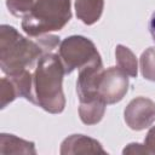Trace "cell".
Instances as JSON below:
<instances>
[{"mask_svg":"<svg viewBox=\"0 0 155 155\" xmlns=\"http://www.w3.org/2000/svg\"><path fill=\"white\" fill-rule=\"evenodd\" d=\"M0 153L1 154H36L33 142L18 138L13 134H0Z\"/></svg>","mask_w":155,"mask_h":155,"instance_id":"9","label":"cell"},{"mask_svg":"<svg viewBox=\"0 0 155 155\" xmlns=\"http://www.w3.org/2000/svg\"><path fill=\"white\" fill-rule=\"evenodd\" d=\"M64 74L65 70L59 54L48 52L41 56L33 74V103L47 113H62L65 107L62 88Z\"/></svg>","mask_w":155,"mask_h":155,"instance_id":"2","label":"cell"},{"mask_svg":"<svg viewBox=\"0 0 155 155\" xmlns=\"http://www.w3.org/2000/svg\"><path fill=\"white\" fill-rule=\"evenodd\" d=\"M35 1L36 0H6V6L13 16L19 17L24 16L34 5Z\"/></svg>","mask_w":155,"mask_h":155,"instance_id":"13","label":"cell"},{"mask_svg":"<svg viewBox=\"0 0 155 155\" xmlns=\"http://www.w3.org/2000/svg\"><path fill=\"white\" fill-rule=\"evenodd\" d=\"M122 154H148L147 148L144 147V144H139V143H130L124 150Z\"/></svg>","mask_w":155,"mask_h":155,"instance_id":"15","label":"cell"},{"mask_svg":"<svg viewBox=\"0 0 155 155\" xmlns=\"http://www.w3.org/2000/svg\"><path fill=\"white\" fill-rule=\"evenodd\" d=\"M59 57L64 65L65 74L73 73L86 65L102 62L101 54L94 44L81 35H71L59 44Z\"/></svg>","mask_w":155,"mask_h":155,"instance_id":"4","label":"cell"},{"mask_svg":"<svg viewBox=\"0 0 155 155\" xmlns=\"http://www.w3.org/2000/svg\"><path fill=\"white\" fill-rule=\"evenodd\" d=\"M16 98H18V92L13 81L10 76L2 78L0 86V108H6V105L13 102Z\"/></svg>","mask_w":155,"mask_h":155,"instance_id":"12","label":"cell"},{"mask_svg":"<svg viewBox=\"0 0 155 155\" xmlns=\"http://www.w3.org/2000/svg\"><path fill=\"white\" fill-rule=\"evenodd\" d=\"M144 147L148 150V154H155V126H153L144 139Z\"/></svg>","mask_w":155,"mask_h":155,"instance_id":"14","label":"cell"},{"mask_svg":"<svg viewBox=\"0 0 155 155\" xmlns=\"http://www.w3.org/2000/svg\"><path fill=\"white\" fill-rule=\"evenodd\" d=\"M124 117L131 130H145L155 121V102L145 97H137L125 108Z\"/></svg>","mask_w":155,"mask_h":155,"instance_id":"6","label":"cell"},{"mask_svg":"<svg viewBox=\"0 0 155 155\" xmlns=\"http://www.w3.org/2000/svg\"><path fill=\"white\" fill-rule=\"evenodd\" d=\"M128 75L119 67L103 69L97 82V91L105 104L120 102L128 91Z\"/></svg>","mask_w":155,"mask_h":155,"instance_id":"5","label":"cell"},{"mask_svg":"<svg viewBox=\"0 0 155 155\" xmlns=\"http://www.w3.org/2000/svg\"><path fill=\"white\" fill-rule=\"evenodd\" d=\"M59 44L56 35L45 34L35 41L22 36L15 27H0V68L6 75H15L34 65L45 53L52 52Z\"/></svg>","mask_w":155,"mask_h":155,"instance_id":"1","label":"cell"},{"mask_svg":"<svg viewBox=\"0 0 155 155\" xmlns=\"http://www.w3.org/2000/svg\"><path fill=\"white\" fill-rule=\"evenodd\" d=\"M104 0H75L76 17L86 25L94 24L102 16Z\"/></svg>","mask_w":155,"mask_h":155,"instance_id":"8","label":"cell"},{"mask_svg":"<svg viewBox=\"0 0 155 155\" xmlns=\"http://www.w3.org/2000/svg\"><path fill=\"white\" fill-rule=\"evenodd\" d=\"M115 57L117 67L131 78H136L138 74V63L134 53L124 45H117L115 48Z\"/></svg>","mask_w":155,"mask_h":155,"instance_id":"10","label":"cell"},{"mask_svg":"<svg viewBox=\"0 0 155 155\" xmlns=\"http://www.w3.org/2000/svg\"><path fill=\"white\" fill-rule=\"evenodd\" d=\"M70 0H36L23 16L22 29L29 36L61 30L71 18Z\"/></svg>","mask_w":155,"mask_h":155,"instance_id":"3","label":"cell"},{"mask_svg":"<svg viewBox=\"0 0 155 155\" xmlns=\"http://www.w3.org/2000/svg\"><path fill=\"white\" fill-rule=\"evenodd\" d=\"M149 30H150V34L153 36V40L155 42V12L153 13L151 18H150V22H149Z\"/></svg>","mask_w":155,"mask_h":155,"instance_id":"16","label":"cell"},{"mask_svg":"<svg viewBox=\"0 0 155 155\" xmlns=\"http://www.w3.org/2000/svg\"><path fill=\"white\" fill-rule=\"evenodd\" d=\"M139 64L143 78L155 82V47H149L142 53Z\"/></svg>","mask_w":155,"mask_h":155,"instance_id":"11","label":"cell"},{"mask_svg":"<svg viewBox=\"0 0 155 155\" xmlns=\"http://www.w3.org/2000/svg\"><path fill=\"white\" fill-rule=\"evenodd\" d=\"M59 153L62 155H73V154H107L102 144L87 136L84 134H71L67 137L62 144Z\"/></svg>","mask_w":155,"mask_h":155,"instance_id":"7","label":"cell"}]
</instances>
